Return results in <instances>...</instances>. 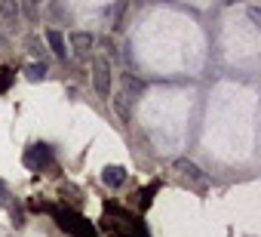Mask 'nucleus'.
<instances>
[{"label":"nucleus","instance_id":"6","mask_svg":"<svg viewBox=\"0 0 261 237\" xmlns=\"http://www.w3.org/2000/svg\"><path fill=\"white\" fill-rule=\"evenodd\" d=\"M101 182H105L108 188H120V185L126 182V170H123V167H105Z\"/></svg>","mask_w":261,"mask_h":237},{"label":"nucleus","instance_id":"1","mask_svg":"<svg viewBox=\"0 0 261 237\" xmlns=\"http://www.w3.org/2000/svg\"><path fill=\"white\" fill-rule=\"evenodd\" d=\"M40 209H46V212H56V219H59V225L65 228V231H74L77 237H98L95 234V228L80 216V212H74V209H56V206H40Z\"/></svg>","mask_w":261,"mask_h":237},{"label":"nucleus","instance_id":"2","mask_svg":"<svg viewBox=\"0 0 261 237\" xmlns=\"http://www.w3.org/2000/svg\"><path fill=\"white\" fill-rule=\"evenodd\" d=\"M22 163H25L28 170H43V167L53 163V148H49V145H31V148L25 151Z\"/></svg>","mask_w":261,"mask_h":237},{"label":"nucleus","instance_id":"4","mask_svg":"<svg viewBox=\"0 0 261 237\" xmlns=\"http://www.w3.org/2000/svg\"><path fill=\"white\" fill-rule=\"evenodd\" d=\"M175 170H178L185 179H191L197 188H206V176H203V173H200V170H197L191 160H175Z\"/></svg>","mask_w":261,"mask_h":237},{"label":"nucleus","instance_id":"9","mask_svg":"<svg viewBox=\"0 0 261 237\" xmlns=\"http://www.w3.org/2000/svg\"><path fill=\"white\" fill-rule=\"evenodd\" d=\"M10 203V188H7V182L0 179V206H7Z\"/></svg>","mask_w":261,"mask_h":237},{"label":"nucleus","instance_id":"7","mask_svg":"<svg viewBox=\"0 0 261 237\" xmlns=\"http://www.w3.org/2000/svg\"><path fill=\"white\" fill-rule=\"evenodd\" d=\"M46 40H49V46H53V53H56L59 59H68V46H65V37H62V31L49 28V31H46Z\"/></svg>","mask_w":261,"mask_h":237},{"label":"nucleus","instance_id":"5","mask_svg":"<svg viewBox=\"0 0 261 237\" xmlns=\"http://www.w3.org/2000/svg\"><path fill=\"white\" fill-rule=\"evenodd\" d=\"M92 43H95V37H92L89 31H74V34H71V46H74L80 56H86V53L92 50Z\"/></svg>","mask_w":261,"mask_h":237},{"label":"nucleus","instance_id":"3","mask_svg":"<svg viewBox=\"0 0 261 237\" xmlns=\"http://www.w3.org/2000/svg\"><path fill=\"white\" fill-rule=\"evenodd\" d=\"M92 83L101 96H111V68L108 62H95V74H92Z\"/></svg>","mask_w":261,"mask_h":237},{"label":"nucleus","instance_id":"8","mask_svg":"<svg viewBox=\"0 0 261 237\" xmlns=\"http://www.w3.org/2000/svg\"><path fill=\"white\" fill-rule=\"evenodd\" d=\"M25 74H28V80H43V77H46V65H43V62H40V65H28Z\"/></svg>","mask_w":261,"mask_h":237}]
</instances>
